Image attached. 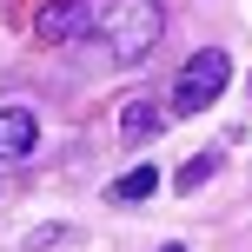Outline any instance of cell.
<instances>
[{"instance_id": "obj_6", "label": "cell", "mask_w": 252, "mask_h": 252, "mask_svg": "<svg viewBox=\"0 0 252 252\" xmlns=\"http://www.w3.org/2000/svg\"><path fill=\"white\" fill-rule=\"evenodd\" d=\"M120 126H126V139H146L153 126H159V106H146V100H133V106H126V113H120Z\"/></svg>"}, {"instance_id": "obj_8", "label": "cell", "mask_w": 252, "mask_h": 252, "mask_svg": "<svg viewBox=\"0 0 252 252\" xmlns=\"http://www.w3.org/2000/svg\"><path fill=\"white\" fill-rule=\"evenodd\" d=\"M166 252H186V246H166Z\"/></svg>"}, {"instance_id": "obj_5", "label": "cell", "mask_w": 252, "mask_h": 252, "mask_svg": "<svg viewBox=\"0 0 252 252\" xmlns=\"http://www.w3.org/2000/svg\"><path fill=\"white\" fill-rule=\"evenodd\" d=\"M153 186H159V173H153V166H133L126 179H113V199H120V206H139Z\"/></svg>"}, {"instance_id": "obj_4", "label": "cell", "mask_w": 252, "mask_h": 252, "mask_svg": "<svg viewBox=\"0 0 252 252\" xmlns=\"http://www.w3.org/2000/svg\"><path fill=\"white\" fill-rule=\"evenodd\" d=\"M40 146V120L27 106H0V159H27Z\"/></svg>"}, {"instance_id": "obj_2", "label": "cell", "mask_w": 252, "mask_h": 252, "mask_svg": "<svg viewBox=\"0 0 252 252\" xmlns=\"http://www.w3.org/2000/svg\"><path fill=\"white\" fill-rule=\"evenodd\" d=\"M226 80H232V60L219 47H199L179 66V80H173V113H206V106L226 93Z\"/></svg>"}, {"instance_id": "obj_1", "label": "cell", "mask_w": 252, "mask_h": 252, "mask_svg": "<svg viewBox=\"0 0 252 252\" xmlns=\"http://www.w3.org/2000/svg\"><path fill=\"white\" fill-rule=\"evenodd\" d=\"M159 27H166L159 0H93V40H106L113 66L146 60L159 47Z\"/></svg>"}, {"instance_id": "obj_3", "label": "cell", "mask_w": 252, "mask_h": 252, "mask_svg": "<svg viewBox=\"0 0 252 252\" xmlns=\"http://www.w3.org/2000/svg\"><path fill=\"white\" fill-rule=\"evenodd\" d=\"M33 33L47 47H66V40H87L93 33V0H47L33 13Z\"/></svg>"}, {"instance_id": "obj_7", "label": "cell", "mask_w": 252, "mask_h": 252, "mask_svg": "<svg viewBox=\"0 0 252 252\" xmlns=\"http://www.w3.org/2000/svg\"><path fill=\"white\" fill-rule=\"evenodd\" d=\"M213 173H219V153H199V159H186V166H179V186L192 192V186H206Z\"/></svg>"}]
</instances>
